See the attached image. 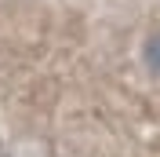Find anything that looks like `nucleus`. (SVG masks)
Segmentation results:
<instances>
[{
    "label": "nucleus",
    "mask_w": 160,
    "mask_h": 157,
    "mask_svg": "<svg viewBox=\"0 0 160 157\" xmlns=\"http://www.w3.org/2000/svg\"><path fill=\"white\" fill-rule=\"evenodd\" d=\"M146 62L160 73V33H153V37L146 40Z\"/></svg>",
    "instance_id": "1"
}]
</instances>
